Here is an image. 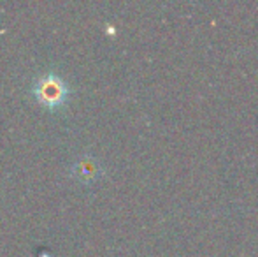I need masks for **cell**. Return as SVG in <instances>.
<instances>
[{"mask_svg": "<svg viewBox=\"0 0 258 257\" xmlns=\"http://www.w3.org/2000/svg\"><path fill=\"white\" fill-rule=\"evenodd\" d=\"M76 169H79V175H81L83 182H90V180L97 178L100 175V168L93 159H83L79 162V166Z\"/></svg>", "mask_w": 258, "mask_h": 257, "instance_id": "2", "label": "cell"}, {"mask_svg": "<svg viewBox=\"0 0 258 257\" xmlns=\"http://www.w3.org/2000/svg\"><path fill=\"white\" fill-rule=\"evenodd\" d=\"M32 93H34V97L42 106L56 108L65 102V99H67V95L71 93V90H69L67 83H65L60 76L49 72V74H46V76H41V78L34 83Z\"/></svg>", "mask_w": 258, "mask_h": 257, "instance_id": "1", "label": "cell"}]
</instances>
